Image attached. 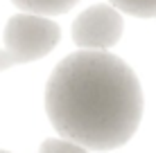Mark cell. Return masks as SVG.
Wrapping results in <instances>:
<instances>
[{
  "label": "cell",
  "instance_id": "7",
  "mask_svg": "<svg viewBox=\"0 0 156 153\" xmlns=\"http://www.w3.org/2000/svg\"><path fill=\"white\" fill-rule=\"evenodd\" d=\"M12 65H16V63H14L12 56H9V52L0 50V72H2V70H7V68H12Z\"/></svg>",
  "mask_w": 156,
  "mask_h": 153
},
{
  "label": "cell",
  "instance_id": "5",
  "mask_svg": "<svg viewBox=\"0 0 156 153\" xmlns=\"http://www.w3.org/2000/svg\"><path fill=\"white\" fill-rule=\"evenodd\" d=\"M111 5L118 12H125L136 18H154L156 0H111Z\"/></svg>",
  "mask_w": 156,
  "mask_h": 153
},
{
  "label": "cell",
  "instance_id": "8",
  "mask_svg": "<svg viewBox=\"0 0 156 153\" xmlns=\"http://www.w3.org/2000/svg\"><path fill=\"white\" fill-rule=\"evenodd\" d=\"M0 153H7V151H0Z\"/></svg>",
  "mask_w": 156,
  "mask_h": 153
},
{
  "label": "cell",
  "instance_id": "4",
  "mask_svg": "<svg viewBox=\"0 0 156 153\" xmlns=\"http://www.w3.org/2000/svg\"><path fill=\"white\" fill-rule=\"evenodd\" d=\"M12 2L23 12H32L39 16H55L70 12L79 0H12Z\"/></svg>",
  "mask_w": 156,
  "mask_h": 153
},
{
  "label": "cell",
  "instance_id": "6",
  "mask_svg": "<svg viewBox=\"0 0 156 153\" xmlns=\"http://www.w3.org/2000/svg\"><path fill=\"white\" fill-rule=\"evenodd\" d=\"M39 153H88V149L66 138H50L41 144Z\"/></svg>",
  "mask_w": 156,
  "mask_h": 153
},
{
  "label": "cell",
  "instance_id": "1",
  "mask_svg": "<svg viewBox=\"0 0 156 153\" xmlns=\"http://www.w3.org/2000/svg\"><path fill=\"white\" fill-rule=\"evenodd\" d=\"M45 113L61 138L109 151L133 138L143 117V90L120 56L106 50H79L52 70Z\"/></svg>",
  "mask_w": 156,
  "mask_h": 153
},
{
  "label": "cell",
  "instance_id": "3",
  "mask_svg": "<svg viewBox=\"0 0 156 153\" xmlns=\"http://www.w3.org/2000/svg\"><path fill=\"white\" fill-rule=\"evenodd\" d=\"M122 14L113 5H93L73 23V41L82 50H109L122 36Z\"/></svg>",
  "mask_w": 156,
  "mask_h": 153
},
{
  "label": "cell",
  "instance_id": "2",
  "mask_svg": "<svg viewBox=\"0 0 156 153\" xmlns=\"http://www.w3.org/2000/svg\"><path fill=\"white\" fill-rule=\"evenodd\" d=\"M61 32L57 23L39 14H16L5 27V47L14 63H30L50 54L59 43Z\"/></svg>",
  "mask_w": 156,
  "mask_h": 153
},
{
  "label": "cell",
  "instance_id": "9",
  "mask_svg": "<svg viewBox=\"0 0 156 153\" xmlns=\"http://www.w3.org/2000/svg\"><path fill=\"white\" fill-rule=\"evenodd\" d=\"M154 18H156V14H154Z\"/></svg>",
  "mask_w": 156,
  "mask_h": 153
}]
</instances>
